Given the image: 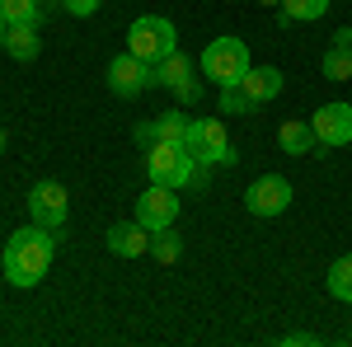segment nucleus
<instances>
[{"label":"nucleus","mask_w":352,"mask_h":347,"mask_svg":"<svg viewBox=\"0 0 352 347\" xmlns=\"http://www.w3.org/2000/svg\"><path fill=\"white\" fill-rule=\"evenodd\" d=\"M52 254H56V230L28 221L24 230H14V235L5 240V254H0L5 282H10V287H19V291H33V287L47 277Z\"/></svg>","instance_id":"obj_1"},{"label":"nucleus","mask_w":352,"mask_h":347,"mask_svg":"<svg viewBox=\"0 0 352 347\" xmlns=\"http://www.w3.org/2000/svg\"><path fill=\"white\" fill-rule=\"evenodd\" d=\"M146 174H151V183H164V188L207 183V164L197 169V160H192V150L184 141H155V146L146 150Z\"/></svg>","instance_id":"obj_2"},{"label":"nucleus","mask_w":352,"mask_h":347,"mask_svg":"<svg viewBox=\"0 0 352 347\" xmlns=\"http://www.w3.org/2000/svg\"><path fill=\"white\" fill-rule=\"evenodd\" d=\"M249 47H244L240 38H212L207 47H202V80H212L217 89L226 85H240L249 76Z\"/></svg>","instance_id":"obj_3"},{"label":"nucleus","mask_w":352,"mask_h":347,"mask_svg":"<svg viewBox=\"0 0 352 347\" xmlns=\"http://www.w3.org/2000/svg\"><path fill=\"white\" fill-rule=\"evenodd\" d=\"M127 52L155 66V61H164L169 52H179V28L169 24L164 14H141V19H132V28H127Z\"/></svg>","instance_id":"obj_4"},{"label":"nucleus","mask_w":352,"mask_h":347,"mask_svg":"<svg viewBox=\"0 0 352 347\" xmlns=\"http://www.w3.org/2000/svg\"><path fill=\"white\" fill-rule=\"evenodd\" d=\"M184 146L192 150L197 164H235V146L226 136V122L221 117H192Z\"/></svg>","instance_id":"obj_5"},{"label":"nucleus","mask_w":352,"mask_h":347,"mask_svg":"<svg viewBox=\"0 0 352 347\" xmlns=\"http://www.w3.org/2000/svg\"><path fill=\"white\" fill-rule=\"evenodd\" d=\"M66 216H71V192H66V183L43 179V183L28 188V221H33V225L61 230V225H66Z\"/></svg>","instance_id":"obj_6"},{"label":"nucleus","mask_w":352,"mask_h":347,"mask_svg":"<svg viewBox=\"0 0 352 347\" xmlns=\"http://www.w3.org/2000/svg\"><path fill=\"white\" fill-rule=\"evenodd\" d=\"M160 76H155V66L151 61H141V56L122 52L109 61V89L118 99H136V94H146V89H155Z\"/></svg>","instance_id":"obj_7"},{"label":"nucleus","mask_w":352,"mask_h":347,"mask_svg":"<svg viewBox=\"0 0 352 347\" xmlns=\"http://www.w3.org/2000/svg\"><path fill=\"white\" fill-rule=\"evenodd\" d=\"M244 207H249V216H258V221H272V216H282L292 207V183L282 174H258L254 183L244 188Z\"/></svg>","instance_id":"obj_8"},{"label":"nucleus","mask_w":352,"mask_h":347,"mask_svg":"<svg viewBox=\"0 0 352 347\" xmlns=\"http://www.w3.org/2000/svg\"><path fill=\"white\" fill-rule=\"evenodd\" d=\"M136 221L146 230H164L179 221V188H164V183H151L141 197H136Z\"/></svg>","instance_id":"obj_9"},{"label":"nucleus","mask_w":352,"mask_h":347,"mask_svg":"<svg viewBox=\"0 0 352 347\" xmlns=\"http://www.w3.org/2000/svg\"><path fill=\"white\" fill-rule=\"evenodd\" d=\"M310 127H315V141H320L324 150L348 146V141H352V104H343V99L320 104V108H315V117H310Z\"/></svg>","instance_id":"obj_10"},{"label":"nucleus","mask_w":352,"mask_h":347,"mask_svg":"<svg viewBox=\"0 0 352 347\" xmlns=\"http://www.w3.org/2000/svg\"><path fill=\"white\" fill-rule=\"evenodd\" d=\"M109 254H118V258H141V254H151V230H146L136 216L109 225Z\"/></svg>","instance_id":"obj_11"},{"label":"nucleus","mask_w":352,"mask_h":347,"mask_svg":"<svg viewBox=\"0 0 352 347\" xmlns=\"http://www.w3.org/2000/svg\"><path fill=\"white\" fill-rule=\"evenodd\" d=\"M240 89L263 108V104H272V99L282 94V71H277V66H249V76L240 80Z\"/></svg>","instance_id":"obj_12"},{"label":"nucleus","mask_w":352,"mask_h":347,"mask_svg":"<svg viewBox=\"0 0 352 347\" xmlns=\"http://www.w3.org/2000/svg\"><path fill=\"white\" fill-rule=\"evenodd\" d=\"M5 52L14 61H33L43 52V38H38V24H10L5 28Z\"/></svg>","instance_id":"obj_13"},{"label":"nucleus","mask_w":352,"mask_h":347,"mask_svg":"<svg viewBox=\"0 0 352 347\" xmlns=\"http://www.w3.org/2000/svg\"><path fill=\"white\" fill-rule=\"evenodd\" d=\"M277 146H282L287 155H310L320 141H315V127H310V122L292 117V122H282V127H277Z\"/></svg>","instance_id":"obj_14"},{"label":"nucleus","mask_w":352,"mask_h":347,"mask_svg":"<svg viewBox=\"0 0 352 347\" xmlns=\"http://www.w3.org/2000/svg\"><path fill=\"white\" fill-rule=\"evenodd\" d=\"M155 76H160V85H164V89H179L184 80H192V76H197V66H192V56H184V52H169L164 61H155Z\"/></svg>","instance_id":"obj_15"},{"label":"nucleus","mask_w":352,"mask_h":347,"mask_svg":"<svg viewBox=\"0 0 352 347\" xmlns=\"http://www.w3.org/2000/svg\"><path fill=\"white\" fill-rule=\"evenodd\" d=\"M151 258L155 263H179L184 258V235L174 230V225H164V230H151Z\"/></svg>","instance_id":"obj_16"},{"label":"nucleus","mask_w":352,"mask_h":347,"mask_svg":"<svg viewBox=\"0 0 352 347\" xmlns=\"http://www.w3.org/2000/svg\"><path fill=\"white\" fill-rule=\"evenodd\" d=\"M324 287L333 300H343V305H352V254H343V258H333L324 272Z\"/></svg>","instance_id":"obj_17"},{"label":"nucleus","mask_w":352,"mask_h":347,"mask_svg":"<svg viewBox=\"0 0 352 347\" xmlns=\"http://www.w3.org/2000/svg\"><path fill=\"white\" fill-rule=\"evenodd\" d=\"M329 0H282V14L277 24H296V19H324Z\"/></svg>","instance_id":"obj_18"},{"label":"nucleus","mask_w":352,"mask_h":347,"mask_svg":"<svg viewBox=\"0 0 352 347\" xmlns=\"http://www.w3.org/2000/svg\"><path fill=\"white\" fill-rule=\"evenodd\" d=\"M0 19L5 24H38L43 19V0H0Z\"/></svg>","instance_id":"obj_19"},{"label":"nucleus","mask_w":352,"mask_h":347,"mask_svg":"<svg viewBox=\"0 0 352 347\" xmlns=\"http://www.w3.org/2000/svg\"><path fill=\"white\" fill-rule=\"evenodd\" d=\"M320 71H324L329 80H352V47H329Z\"/></svg>","instance_id":"obj_20"},{"label":"nucleus","mask_w":352,"mask_h":347,"mask_svg":"<svg viewBox=\"0 0 352 347\" xmlns=\"http://www.w3.org/2000/svg\"><path fill=\"white\" fill-rule=\"evenodd\" d=\"M188 122L192 117H184V113H160L155 117V141H184L188 136Z\"/></svg>","instance_id":"obj_21"},{"label":"nucleus","mask_w":352,"mask_h":347,"mask_svg":"<svg viewBox=\"0 0 352 347\" xmlns=\"http://www.w3.org/2000/svg\"><path fill=\"white\" fill-rule=\"evenodd\" d=\"M217 108L221 113H226V117H235V113H254V99H249V94H244L240 85H226V89H221V99H217Z\"/></svg>","instance_id":"obj_22"},{"label":"nucleus","mask_w":352,"mask_h":347,"mask_svg":"<svg viewBox=\"0 0 352 347\" xmlns=\"http://www.w3.org/2000/svg\"><path fill=\"white\" fill-rule=\"evenodd\" d=\"M169 94H174L179 104H197V99H202V80L192 76V80H184V85H179V89H169Z\"/></svg>","instance_id":"obj_23"},{"label":"nucleus","mask_w":352,"mask_h":347,"mask_svg":"<svg viewBox=\"0 0 352 347\" xmlns=\"http://www.w3.org/2000/svg\"><path fill=\"white\" fill-rule=\"evenodd\" d=\"M61 5H66V14L89 19V14H99V5H104V0H61Z\"/></svg>","instance_id":"obj_24"},{"label":"nucleus","mask_w":352,"mask_h":347,"mask_svg":"<svg viewBox=\"0 0 352 347\" xmlns=\"http://www.w3.org/2000/svg\"><path fill=\"white\" fill-rule=\"evenodd\" d=\"M315 343H320L315 333H287V338H282V347H315Z\"/></svg>","instance_id":"obj_25"},{"label":"nucleus","mask_w":352,"mask_h":347,"mask_svg":"<svg viewBox=\"0 0 352 347\" xmlns=\"http://www.w3.org/2000/svg\"><path fill=\"white\" fill-rule=\"evenodd\" d=\"M136 141L151 150V146H155V122H141V127H136Z\"/></svg>","instance_id":"obj_26"},{"label":"nucleus","mask_w":352,"mask_h":347,"mask_svg":"<svg viewBox=\"0 0 352 347\" xmlns=\"http://www.w3.org/2000/svg\"><path fill=\"white\" fill-rule=\"evenodd\" d=\"M333 47H352V28H338L333 33Z\"/></svg>","instance_id":"obj_27"},{"label":"nucleus","mask_w":352,"mask_h":347,"mask_svg":"<svg viewBox=\"0 0 352 347\" xmlns=\"http://www.w3.org/2000/svg\"><path fill=\"white\" fill-rule=\"evenodd\" d=\"M258 5H268V10H277V5H282V0H258Z\"/></svg>","instance_id":"obj_28"},{"label":"nucleus","mask_w":352,"mask_h":347,"mask_svg":"<svg viewBox=\"0 0 352 347\" xmlns=\"http://www.w3.org/2000/svg\"><path fill=\"white\" fill-rule=\"evenodd\" d=\"M5 28H10V24H5V19H0V47H5Z\"/></svg>","instance_id":"obj_29"},{"label":"nucleus","mask_w":352,"mask_h":347,"mask_svg":"<svg viewBox=\"0 0 352 347\" xmlns=\"http://www.w3.org/2000/svg\"><path fill=\"white\" fill-rule=\"evenodd\" d=\"M0 150H5V127H0Z\"/></svg>","instance_id":"obj_30"},{"label":"nucleus","mask_w":352,"mask_h":347,"mask_svg":"<svg viewBox=\"0 0 352 347\" xmlns=\"http://www.w3.org/2000/svg\"><path fill=\"white\" fill-rule=\"evenodd\" d=\"M348 343H352V328H348Z\"/></svg>","instance_id":"obj_31"},{"label":"nucleus","mask_w":352,"mask_h":347,"mask_svg":"<svg viewBox=\"0 0 352 347\" xmlns=\"http://www.w3.org/2000/svg\"><path fill=\"white\" fill-rule=\"evenodd\" d=\"M348 28H352V24H348Z\"/></svg>","instance_id":"obj_32"}]
</instances>
